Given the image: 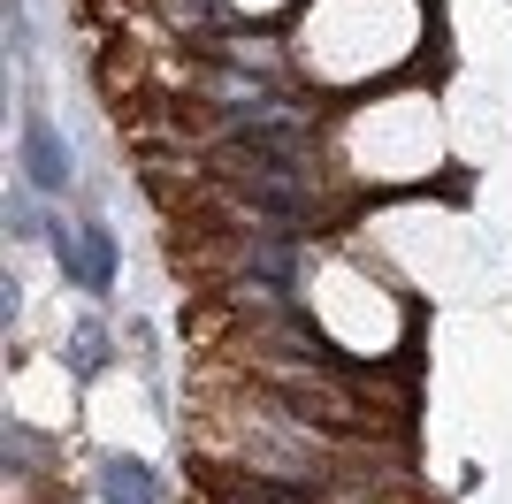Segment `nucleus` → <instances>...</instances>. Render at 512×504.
<instances>
[{"label":"nucleus","instance_id":"obj_1","mask_svg":"<svg viewBox=\"0 0 512 504\" xmlns=\"http://www.w3.org/2000/svg\"><path fill=\"white\" fill-rule=\"evenodd\" d=\"M46 245H54L69 283H85V291H107V283H115V237H107V222H54Z\"/></svg>","mask_w":512,"mask_h":504},{"label":"nucleus","instance_id":"obj_2","mask_svg":"<svg viewBox=\"0 0 512 504\" xmlns=\"http://www.w3.org/2000/svg\"><path fill=\"white\" fill-rule=\"evenodd\" d=\"M23 168H31V184H39V191H69V176H77V168H69L62 130L46 123V115H31V123H23Z\"/></svg>","mask_w":512,"mask_h":504},{"label":"nucleus","instance_id":"obj_3","mask_svg":"<svg viewBox=\"0 0 512 504\" xmlns=\"http://www.w3.org/2000/svg\"><path fill=\"white\" fill-rule=\"evenodd\" d=\"M100 504H161L153 466L146 459H100Z\"/></svg>","mask_w":512,"mask_h":504},{"label":"nucleus","instance_id":"obj_4","mask_svg":"<svg viewBox=\"0 0 512 504\" xmlns=\"http://www.w3.org/2000/svg\"><path fill=\"white\" fill-rule=\"evenodd\" d=\"M207 489L222 504H306V489H291V482H268V474H222V466L207 474Z\"/></svg>","mask_w":512,"mask_h":504},{"label":"nucleus","instance_id":"obj_5","mask_svg":"<svg viewBox=\"0 0 512 504\" xmlns=\"http://www.w3.org/2000/svg\"><path fill=\"white\" fill-rule=\"evenodd\" d=\"M100 359H107L100 321H77V336H69V375H100Z\"/></svg>","mask_w":512,"mask_h":504},{"label":"nucleus","instance_id":"obj_6","mask_svg":"<svg viewBox=\"0 0 512 504\" xmlns=\"http://www.w3.org/2000/svg\"><path fill=\"white\" fill-rule=\"evenodd\" d=\"M169 8V23H184V31H199V23L214 16V0H161Z\"/></svg>","mask_w":512,"mask_h":504}]
</instances>
